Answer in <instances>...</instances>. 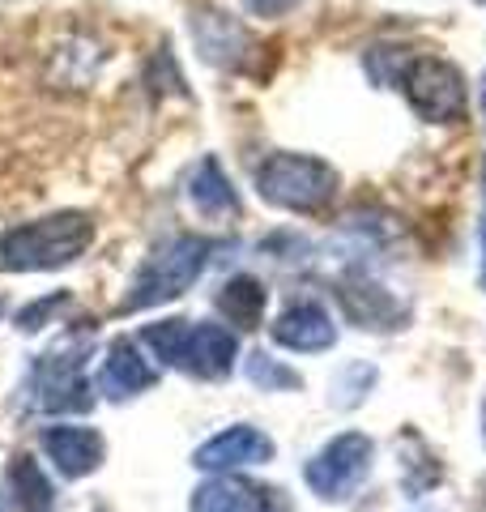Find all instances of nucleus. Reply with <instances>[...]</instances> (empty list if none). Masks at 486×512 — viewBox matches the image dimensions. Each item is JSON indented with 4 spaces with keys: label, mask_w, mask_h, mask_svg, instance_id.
I'll return each instance as SVG.
<instances>
[{
    "label": "nucleus",
    "mask_w": 486,
    "mask_h": 512,
    "mask_svg": "<svg viewBox=\"0 0 486 512\" xmlns=\"http://www.w3.org/2000/svg\"><path fill=\"white\" fill-rule=\"evenodd\" d=\"M5 487H9L13 512H52L56 508V487L47 483V474L39 470V461L26 457V453H18L9 461Z\"/></svg>",
    "instance_id": "nucleus-15"
},
{
    "label": "nucleus",
    "mask_w": 486,
    "mask_h": 512,
    "mask_svg": "<svg viewBox=\"0 0 486 512\" xmlns=\"http://www.w3.org/2000/svg\"><path fill=\"white\" fill-rule=\"evenodd\" d=\"M367 470H371V440L363 431H346V436L324 444L320 453L307 461L303 478L320 500H346V495L367 478Z\"/></svg>",
    "instance_id": "nucleus-8"
},
{
    "label": "nucleus",
    "mask_w": 486,
    "mask_h": 512,
    "mask_svg": "<svg viewBox=\"0 0 486 512\" xmlns=\"http://www.w3.org/2000/svg\"><path fill=\"white\" fill-rule=\"evenodd\" d=\"M209 252H214V244L201 235H175L167 244H158L150 252V261L137 269L133 286H128L124 312H141V308H158V303L180 299L205 274Z\"/></svg>",
    "instance_id": "nucleus-3"
},
{
    "label": "nucleus",
    "mask_w": 486,
    "mask_h": 512,
    "mask_svg": "<svg viewBox=\"0 0 486 512\" xmlns=\"http://www.w3.org/2000/svg\"><path fill=\"white\" fill-rule=\"evenodd\" d=\"M265 461H273V440L248 423L218 431L214 440H205L197 453H192V466L205 470V474L239 470V466H265Z\"/></svg>",
    "instance_id": "nucleus-9"
},
{
    "label": "nucleus",
    "mask_w": 486,
    "mask_h": 512,
    "mask_svg": "<svg viewBox=\"0 0 486 512\" xmlns=\"http://www.w3.org/2000/svg\"><path fill=\"white\" fill-rule=\"evenodd\" d=\"M478 103H482V116H486V73H482V86H478Z\"/></svg>",
    "instance_id": "nucleus-21"
},
{
    "label": "nucleus",
    "mask_w": 486,
    "mask_h": 512,
    "mask_svg": "<svg viewBox=\"0 0 486 512\" xmlns=\"http://www.w3.org/2000/svg\"><path fill=\"white\" fill-rule=\"evenodd\" d=\"M239 5L248 9L252 18H269V22H273V18H286L290 9H299L303 0H239Z\"/></svg>",
    "instance_id": "nucleus-20"
},
{
    "label": "nucleus",
    "mask_w": 486,
    "mask_h": 512,
    "mask_svg": "<svg viewBox=\"0 0 486 512\" xmlns=\"http://www.w3.org/2000/svg\"><path fill=\"white\" fill-rule=\"evenodd\" d=\"M188 512H282V504L273 491L252 487L243 478H209L192 491Z\"/></svg>",
    "instance_id": "nucleus-12"
},
{
    "label": "nucleus",
    "mask_w": 486,
    "mask_h": 512,
    "mask_svg": "<svg viewBox=\"0 0 486 512\" xmlns=\"http://www.w3.org/2000/svg\"><path fill=\"white\" fill-rule=\"evenodd\" d=\"M86 355H90V333H69L56 350L39 355L26 384L30 406L39 414H86L94 406L86 384Z\"/></svg>",
    "instance_id": "nucleus-5"
},
{
    "label": "nucleus",
    "mask_w": 486,
    "mask_h": 512,
    "mask_svg": "<svg viewBox=\"0 0 486 512\" xmlns=\"http://www.w3.org/2000/svg\"><path fill=\"white\" fill-rule=\"evenodd\" d=\"M337 171L312 154H269L256 171V192L290 214H324L337 201Z\"/></svg>",
    "instance_id": "nucleus-4"
},
{
    "label": "nucleus",
    "mask_w": 486,
    "mask_h": 512,
    "mask_svg": "<svg viewBox=\"0 0 486 512\" xmlns=\"http://www.w3.org/2000/svg\"><path fill=\"white\" fill-rule=\"evenodd\" d=\"M401 94H405V103L414 107V116L427 120V124H457V120H465V107H469L465 77H461L457 64L444 60V56L405 60Z\"/></svg>",
    "instance_id": "nucleus-6"
},
{
    "label": "nucleus",
    "mask_w": 486,
    "mask_h": 512,
    "mask_svg": "<svg viewBox=\"0 0 486 512\" xmlns=\"http://www.w3.org/2000/svg\"><path fill=\"white\" fill-rule=\"evenodd\" d=\"M482 252H486V222H482ZM482 278H486V261H482Z\"/></svg>",
    "instance_id": "nucleus-22"
},
{
    "label": "nucleus",
    "mask_w": 486,
    "mask_h": 512,
    "mask_svg": "<svg viewBox=\"0 0 486 512\" xmlns=\"http://www.w3.org/2000/svg\"><path fill=\"white\" fill-rule=\"evenodd\" d=\"M342 303H346L350 320H359L363 329L367 325L371 329H393V320H401V308L371 282H346L342 286Z\"/></svg>",
    "instance_id": "nucleus-17"
},
{
    "label": "nucleus",
    "mask_w": 486,
    "mask_h": 512,
    "mask_svg": "<svg viewBox=\"0 0 486 512\" xmlns=\"http://www.w3.org/2000/svg\"><path fill=\"white\" fill-rule=\"evenodd\" d=\"M273 342L299 350V355H316V350H329L337 342V325L320 303H295L273 320Z\"/></svg>",
    "instance_id": "nucleus-11"
},
{
    "label": "nucleus",
    "mask_w": 486,
    "mask_h": 512,
    "mask_svg": "<svg viewBox=\"0 0 486 512\" xmlns=\"http://www.w3.org/2000/svg\"><path fill=\"white\" fill-rule=\"evenodd\" d=\"M141 342L150 346L167 367H175V372H188L197 380L231 376L235 355H239V342H235L231 329L197 325V320H158V325H145Z\"/></svg>",
    "instance_id": "nucleus-2"
},
{
    "label": "nucleus",
    "mask_w": 486,
    "mask_h": 512,
    "mask_svg": "<svg viewBox=\"0 0 486 512\" xmlns=\"http://www.w3.org/2000/svg\"><path fill=\"white\" fill-rule=\"evenodd\" d=\"M154 380H158V372L137 355L133 342H116L107 350L103 372H99V389L111 397V402H128V397H137V393L150 389Z\"/></svg>",
    "instance_id": "nucleus-13"
},
{
    "label": "nucleus",
    "mask_w": 486,
    "mask_h": 512,
    "mask_svg": "<svg viewBox=\"0 0 486 512\" xmlns=\"http://www.w3.org/2000/svg\"><path fill=\"white\" fill-rule=\"evenodd\" d=\"M265 286L256 282V278H248V274H239V278H231L218 291V312L231 320V325H239V329H256L261 325V316H265Z\"/></svg>",
    "instance_id": "nucleus-16"
},
{
    "label": "nucleus",
    "mask_w": 486,
    "mask_h": 512,
    "mask_svg": "<svg viewBox=\"0 0 486 512\" xmlns=\"http://www.w3.org/2000/svg\"><path fill=\"white\" fill-rule=\"evenodd\" d=\"M188 35H192V47H197V56L209 64V69H222V73H248L252 69L256 39L235 13H226L218 5H192L188 9Z\"/></svg>",
    "instance_id": "nucleus-7"
},
{
    "label": "nucleus",
    "mask_w": 486,
    "mask_h": 512,
    "mask_svg": "<svg viewBox=\"0 0 486 512\" xmlns=\"http://www.w3.org/2000/svg\"><path fill=\"white\" fill-rule=\"evenodd\" d=\"M60 308H69V295H64V291H56L52 299H35L30 308H22V312H18V325H22L26 333H35V329H43L47 320H52Z\"/></svg>",
    "instance_id": "nucleus-19"
},
{
    "label": "nucleus",
    "mask_w": 486,
    "mask_h": 512,
    "mask_svg": "<svg viewBox=\"0 0 486 512\" xmlns=\"http://www.w3.org/2000/svg\"><path fill=\"white\" fill-rule=\"evenodd\" d=\"M248 380L256 384V389H265V393H278V389H299V372H290L286 363L278 359H269L265 350H256V355L248 359Z\"/></svg>",
    "instance_id": "nucleus-18"
},
{
    "label": "nucleus",
    "mask_w": 486,
    "mask_h": 512,
    "mask_svg": "<svg viewBox=\"0 0 486 512\" xmlns=\"http://www.w3.org/2000/svg\"><path fill=\"white\" fill-rule=\"evenodd\" d=\"M94 244V222L90 214L60 210L22 227H9L0 235V269L5 274H43V269L73 265L81 252Z\"/></svg>",
    "instance_id": "nucleus-1"
},
{
    "label": "nucleus",
    "mask_w": 486,
    "mask_h": 512,
    "mask_svg": "<svg viewBox=\"0 0 486 512\" xmlns=\"http://www.w3.org/2000/svg\"><path fill=\"white\" fill-rule=\"evenodd\" d=\"M43 448L64 478H86L107 461V444L94 427H47Z\"/></svg>",
    "instance_id": "nucleus-10"
},
{
    "label": "nucleus",
    "mask_w": 486,
    "mask_h": 512,
    "mask_svg": "<svg viewBox=\"0 0 486 512\" xmlns=\"http://www.w3.org/2000/svg\"><path fill=\"white\" fill-rule=\"evenodd\" d=\"M188 201H192V210H197L201 218H214V222L239 214V197H235V188H231V180H226L218 158H201V163L192 167Z\"/></svg>",
    "instance_id": "nucleus-14"
}]
</instances>
